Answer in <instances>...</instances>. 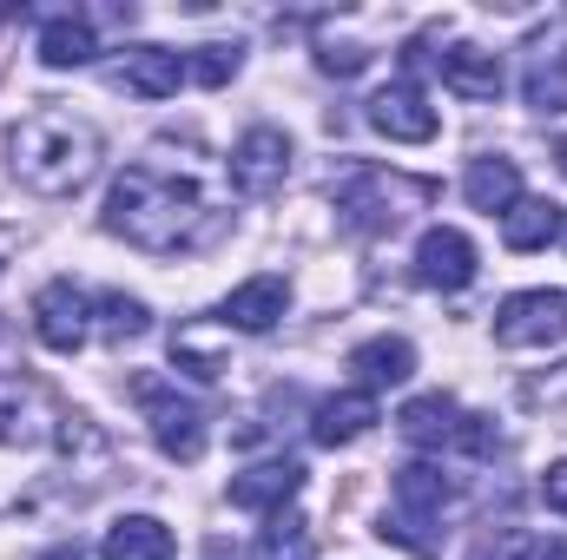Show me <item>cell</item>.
<instances>
[{
	"label": "cell",
	"mask_w": 567,
	"mask_h": 560,
	"mask_svg": "<svg viewBox=\"0 0 567 560\" xmlns=\"http://www.w3.org/2000/svg\"><path fill=\"white\" fill-rule=\"evenodd\" d=\"M33 336L60 356H73L86 336H93V297L80 290L73 278H53L33 290Z\"/></svg>",
	"instance_id": "obj_6"
},
{
	"label": "cell",
	"mask_w": 567,
	"mask_h": 560,
	"mask_svg": "<svg viewBox=\"0 0 567 560\" xmlns=\"http://www.w3.org/2000/svg\"><path fill=\"white\" fill-rule=\"evenodd\" d=\"M218 225H225V178L205 165L198 145H145L106 191V231L152 258L198 251Z\"/></svg>",
	"instance_id": "obj_1"
},
{
	"label": "cell",
	"mask_w": 567,
	"mask_h": 560,
	"mask_svg": "<svg viewBox=\"0 0 567 560\" xmlns=\"http://www.w3.org/2000/svg\"><path fill=\"white\" fill-rule=\"evenodd\" d=\"M561 238H567V225H561Z\"/></svg>",
	"instance_id": "obj_33"
},
{
	"label": "cell",
	"mask_w": 567,
	"mask_h": 560,
	"mask_svg": "<svg viewBox=\"0 0 567 560\" xmlns=\"http://www.w3.org/2000/svg\"><path fill=\"white\" fill-rule=\"evenodd\" d=\"M350 370H357V390L377 396V390H396L416 376V350H410V336H370L350 350Z\"/></svg>",
	"instance_id": "obj_16"
},
{
	"label": "cell",
	"mask_w": 567,
	"mask_h": 560,
	"mask_svg": "<svg viewBox=\"0 0 567 560\" xmlns=\"http://www.w3.org/2000/svg\"><path fill=\"white\" fill-rule=\"evenodd\" d=\"M0 271H7V265H0Z\"/></svg>",
	"instance_id": "obj_35"
},
{
	"label": "cell",
	"mask_w": 567,
	"mask_h": 560,
	"mask_svg": "<svg viewBox=\"0 0 567 560\" xmlns=\"http://www.w3.org/2000/svg\"><path fill=\"white\" fill-rule=\"evenodd\" d=\"M522 100H528V113L561 120L567 113V53H535V60H528V73H522Z\"/></svg>",
	"instance_id": "obj_22"
},
{
	"label": "cell",
	"mask_w": 567,
	"mask_h": 560,
	"mask_svg": "<svg viewBox=\"0 0 567 560\" xmlns=\"http://www.w3.org/2000/svg\"><path fill=\"white\" fill-rule=\"evenodd\" d=\"M370 126L396 145H429L442 120H435V106H429V93L416 80H390V86L370 100Z\"/></svg>",
	"instance_id": "obj_8"
},
{
	"label": "cell",
	"mask_w": 567,
	"mask_h": 560,
	"mask_svg": "<svg viewBox=\"0 0 567 560\" xmlns=\"http://www.w3.org/2000/svg\"><path fill=\"white\" fill-rule=\"evenodd\" d=\"M100 165H106V139H100V126H93L86 113H73V106H40V113H27V120L7 133V172H13L27 191H40V198H73V191H86V185L100 178Z\"/></svg>",
	"instance_id": "obj_2"
},
{
	"label": "cell",
	"mask_w": 567,
	"mask_h": 560,
	"mask_svg": "<svg viewBox=\"0 0 567 560\" xmlns=\"http://www.w3.org/2000/svg\"><path fill=\"white\" fill-rule=\"evenodd\" d=\"M317 66H323V73H337V80H350V73H363V66H370V53H363V46H337V40H330V46L317 53Z\"/></svg>",
	"instance_id": "obj_28"
},
{
	"label": "cell",
	"mask_w": 567,
	"mask_h": 560,
	"mask_svg": "<svg viewBox=\"0 0 567 560\" xmlns=\"http://www.w3.org/2000/svg\"><path fill=\"white\" fill-rule=\"evenodd\" d=\"M297 488H303V462H258V468H245V475H231V508H251V515H284L290 501H297Z\"/></svg>",
	"instance_id": "obj_11"
},
{
	"label": "cell",
	"mask_w": 567,
	"mask_h": 560,
	"mask_svg": "<svg viewBox=\"0 0 567 560\" xmlns=\"http://www.w3.org/2000/svg\"><path fill=\"white\" fill-rule=\"evenodd\" d=\"M0 27H7V7H0Z\"/></svg>",
	"instance_id": "obj_32"
},
{
	"label": "cell",
	"mask_w": 567,
	"mask_h": 560,
	"mask_svg": "<svg viewBox=\"0 0 567 560\" xmlns=\"http://www.w3.org/2000/svg\"><path fill=\"white\" fill-rule=\"evenodd\" d=\"M416 283L442 290V297L468 290L475 283V245H468V231H455V225L423 231V245H416Z\"/></svg>",
	"instance_id": "obj_9"
},
{
	"label": "cell",
	"mask_w": 567,
	"mask_h": 560,
	"mask_svg": "<svg viewBox=\"0 0 567 560\" xmlns=\"http://www.w3.org/2000/svg\"><path fill=\"white\" fill-rule=\"evenodd\" d=\"M396 428H403V442L410 448H455V428H462V409H455V396H410L403 409H396Z\"/></svg>",
	"instance_id": "obj_19"
},
{
	"label": "cell",
	"mask_w": 567,
	"mask_h": 560,
	"mask_svg": "<svg viewBox=\"0 0 567 560\" xmlns=\"http://www.w3.org/2000/svg\"><path fill=\"white\" fill-rule=\"evenodd\" d=\"M502 560H567V541H542V535H515Z\"/></svg>",
	"instance_id": "obj_29"
},
{
	"label": "cell",
	"mask_w": 567,
	"mask_h": 560,
	"mask_svg": "<svg viewBox=\"0 0 567 560\" xmlns=\"http://www.w3.org/2000/svg\"><path fill=\"white\" fill-rule=\"evenodd\" d=\"M172 363H178L185 376H198V383L225 376V350H218L205 330H178V336H172Z\"/></svg>",
	"instance_id": "obj_26"
},
{
	"label": "cell",
	"mask_w": 567,
	"mask_h": 560,
	"mask_svg": "<svg viewBox=\"0 0 567 560\" xmlns=\"http://www.w3.org/2000/svg\"><path fill=\"white\" fill-rule=\"evenodd\" d=\"M133 403H140L152 442L172 455V462H198L205 455V409L192 396H178V383L165 376H133Z\"/></svg>",
	"instance_id": "obj_4"
},
{
	"label": "cell",
	"mask_w": 567,
	"mask_h": 560,
	"mask_svg": "<svg viewBox=\"0 0 567 560\" xmlns=\"http://www.w3.org/2000/svg\"><path fill=\"white\" fill-rule=\"evenodd\" d=\"M542 501H548L555 515H567V462H555V468L542 475Z\"/></svg>",
	"instance_id": "obj_30"
},
{
	"label": "cell",
	"mask_w": 567,
	"mask_h": 560,
	"mask_svg": "<svg viewBox=\"0 0 567 560\" xmlns=\"http://www.w3.org/2000/svg\"><path fill=\"white\" fill-rule=\"evenodd\" d=\"M251 560H317V535H310V521H303L297 508L265 515V535H258Z\"/></svg>",
	"instance_id": "obj_23"
},
{
	"label": "cell",
	"mask_w": 567,
	"mask_h": 560,
	"mask_svg": "<svg viewBox=\"0 0 567 560\" xmlns=\"http://www.w3.org/2000/svg\"><path fill=\"white\" fill-rule=\"evenodd\" d=\"M212 560H225V554H212Z\"/></svg>",
	"instance_id": "obj_34"
},
{
	"label": "cell",
	"mask_w": 567,
	"mask_h": 560,
	"mask_svg": "<svg viewBox=\"0 0 567 560\" xmlns=\"http://www.w3.org/2000/svg\"><path fill=\"white\" fill-rule=\"evenodd\" d=\"M27 396L20 390H0V442H33V428H27Z\"/></svg>",
	"instance_id": "obj_27"
},
{
	"label": "cell",
	"mask_w": 567,
	"mask_h": 560,
	"mask_svg": "<svg viewBox=\"0 0 567 560\" xmlns=\"http://www.w3.org/2000/svg\"><path fill=\"white\" fill-rule=\"evenodd\" d=\"M185 66H192L198 86H231L238 66H245V46H238V40H212V46H192Z\"/></svg>",
	"instance_id": "obj_25"
},
{
	"label": "cell",
	"mask_w": 567,
	"mask_h": 560,
	"mask_svg": "<svg viewBox=\"0 0 567 560\" xmlns=\"http://www.w3.org/2000/svg\"><path fill=\"white\" fill-rule=\"evenodd\" d=\"M93 317H100V330H106L113 343H126V336H145V330H152V310H145L140 297H126V290L93 297Z\"/></svg>",
	"instance_id": "obj_24"
},
{
	"label": "cell",
	"mask_w": 567,
	"mask_h": 560,
	"mask_svg": "<svg viewBox=\"0 0 567 560\" xmlns=\"http://www.w3.org/2000/svg\"><path fill=\"white\" fill-rule=\"evenodd\" d=\"M284 310H290V283L278 271H265V278L238 283L225 303H218V323L225 330H245V336H265V330H278Z\"/></svg>",
	"instance_id": "obj_10"
},
{
	"label": "cell",
	"mask_w": 567,
	"mask_h": 560,
	"mask_svg": "<svg viewBox=\"0 0 567 560\" xmlns=\"http://www.w3.org/2000/svg\"><path fill=\"white\" fill-rule=\"evenodd\" d=\"M435 66H442V86L449 93H462V100H502V86H508V73H502V53H488V46H449V53H435Z\"/></svg>",
	"instance_id": "obj_14"
},
{
	"label": "cell",
	"mask_w": 567,
	"mask_h": 560,
	"mask_svg": "<svg viewBox=\"0 0 567 560\" xmlns=\"http://www.w3.org/2000/svg\"><path fill=\"white\" fill-rule=\"evenodd\" d=\"M495 343L502 350H555V343H567V290H515V297H502Z\"/></svg>",
	"instance_id": "obj_5"
},
{
	"label": "cell",
	"mask_w": 567,
	"mask_h": 560,
	"mask_svg": "<svg viewBox=\"0 0 567 560\" xmlns=\"http://www.w3.org/2000/svg\"><path fill=\"white\" fill-rule=\"evenodd\" d=\"M284 178H290V139L278 126H251L245 139L231 145V158H225V185L245 191V198H271Z\"/></svg>",
	"instance_id": "obj_7"
},
{
	"label": "cell",
	"mask_w": 567,
	"mask_h": 560,
	"mask_svg": "<svg viewBox=\"0 0 567 560\" xmlns=\"http://www.w3.org/2000/svg\"><path fill=\"white\" fill-rule=\"evenodd\" d=\"M185 80H192V66H185V53H172V46H126V53H120V86L140 93V100H172Z\"/></svg>",
	"instance_id": "obj_13"
},
{
	"label": "cell",
	"mask_w": 567,
	"mask_h": 560,
	"mask_svg": "<svg viewBox=\"0 0 567 560\" xmlns=\"http://www.w3.org/2000/svg\"><path fill=\"white\" fill-rule=\"evenodd\" d=\"M561 225H567V211L555 205V198H515L508 211H502V245L508 251H548L555 238H561Z\"/></svg>",
	"instance_id": "obj_18"
},
{
	"label": "cell",
	"mask_w": 567,
	"mask_h": 560,
	"mask_svg": "<svg viewBox=\"0 0 567 560\" xmlns=\"http://www.w3.org/2000/svg\"><path fill=\"white\" fill-rule=\"evenodd\" d=\"M462 198H468L475 211L502 218V211L522 198V165H515V158H502V152H482V158H468V172H462Z\"/></svg>",
	"instance_id": "obj_15"
},
{
	"label": "cell",
	"mask_w": 567,
	"mask_h": 560,
	"mask_svg": "<svg viewBox=\"0 0 567 560\" xmlns=\"http://www.w3.org/2000/svg\"><path fill=\"white\" fill-rule=\"evenodd\" d=\"M555 158H561V172H567V139H561V145H555Z\"/></svg>",
	"instance_id": "obj_31"
},
{
	"label": "cell",
	"mask_w": 567,
	"mask_h": 560,
	"mask_svg": "<svg viewBox=\"0 0 567 560\" xmlns=\"http://www.w3.org/2000/svg\"><path fill=\"white\" fill-rule=\"evenodd\" d=\"M449 501H455V481H449L435 462H403V468H396V515H410L416 528L442 521Z\"/></svg>",
	"instance_id": "obj_17"
},
{
	"label": "cell",
	"mask_w": 567,
	"mask_h": 560,
	"mask_svg": "<svg viewBox=\"0 0 567 560\" xmlns=\"http://www.w3.org/2000/svg\"><path fill=\"white\" fill-rule=\"evenodd\" d=\"M93 53H100V33H93L86 13H53V20L40 27V66L66 73V66H86Z\"/></svg>",
	"instance_id": "obj_21"
},
{
	"label": "cell",
	"mask_w": 567,
	"mask_h": 560,
	"mask_svg": "<svg viewBox=\"0 0 567 560\" xmlns=\"http://www.w3.org/2000/svg\"><path fill=\"white\" fill-rule=\"evenodd\" d=\"M172 554H178V541L158 515H120L100 541V560H172Z\"/></svg>",
	"instance_id": "obj_20"
},
{
	"label": "cell",
	"mask_w": 567,
	"mask_h": 560,
	"mask_svg": "<svg viewBox=\"0 0 567 560\" xmlns=\"http://www.w3.org/2000/svg\"><path fill=\"white\" fill-rule=\"evenodd\" d=\"M377 422H383V409H377L370 390H337V396H323V403L310 409V435H317L323 448H350V442H363Z\"/></svg>",
	"instance_id": "obj_12"
},
{
	"label": "cell",
	"mask_w": 567,
	"mask_h": 560,
	"mask_svg": "<svg viewBox=\"0 0 567 560\" xmlns=\"http://www.w3.org/2000/svg\"><path fill=\"white\" fill-rule=\"evenodd\" d=\"M423 205H429V185L423 178H403V172H357L343 185V198H337L350 231H396Z\"/></svg>",
	"instance_id": "obj_3"
}]
</instances>
